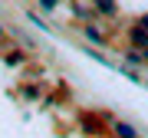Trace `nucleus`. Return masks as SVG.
Returning a JSON list of instances; mask_svg holds the SVG:
<instances>
[{"mask_svg": "<svg viewBox=\"0 0 148 138\" xmlns=\"http://www.w3.org/2000/svg\"><path fill=\"white\" fill-rule=\"evenodd\" d=\"M115 132H119L122 138H135V132H132V128H128L125 122H119V125H115Z\"/></svg>", "mask_w": 148, "mask_h": 138, "instance_id": "f257e3e1", "label": "nucleus"}, {"mask_svg": "<svg viewBox=\"0 0 148 138\" xmlns=\"http://www.w3.org/2000/svg\"><path fill=\"white\" fill-rule=\"evenodd\" d=\"M95 3H99V10H106V13L115 10V3H112V0H95Z\"/></svg>", "mask_w": 148, "mask_h": 138, "instance_id": "f03ea898", "label": "nucleus"}, {"mask_svg": "<svg viewBox=\"0 0 148 138\" xmlns=\"http://www.w3.org/2000/svg\"><path fill=\"white\" fill-rule=\"evenodd\" d=\"M0 33H3V30H0Z\"/></svg>", "mask_w": 148, "mask_h": 138, "instance_id": "7ed1b4c3", "label": "nucleus"}]
</instances>
